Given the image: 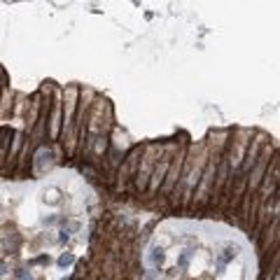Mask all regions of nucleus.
I'll use <instances>...</instances> for the list:
<instances>
[{
	"instance_id": "obj_1",
	"label": "nucleus",
	"mask_w": 280,
	"mask_h": 280,
	"mask_svg": "<svg viewBox=\"0 0 280 280\" xmlns=\"http://www.w3.org/2000/svg\"><path fill=\"white\" fill-rule=\"evenodd\" d=\"M166 259V252L164 247H152V254H149V262H152V266H161Z\"/></svg>"
},
{
	"instance_id": "obj_2",
	"label": "nucleus",
	"mask_w": 280,
	"mask_h": 280,
	"mask_svg": "<svg viewBox=\"0 0 280 280\" xmlns=\"http://www.w3.org/2000/svg\"><path fill=\"white\" fill-rule=\"evenodd\" d=\"M72 262H75L72 254H61L59 257V266H68V264H72Z\"/></svg>"
}]
</instances>
